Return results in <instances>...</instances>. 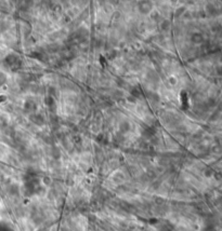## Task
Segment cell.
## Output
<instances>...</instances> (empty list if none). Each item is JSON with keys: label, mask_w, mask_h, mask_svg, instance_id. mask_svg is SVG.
I'll return each mask as SVG.
<instances>
[{"label": "cell", "mask_w": 222, "mask_h": 231, "mask_svg": "<svg viewBox=\"0 0 222 231\" xmlns=\"http://www.w3.org/2000/svg\"><path fill=\"white\" fill-rule=\"evenodd\" d=\"M192 40H193L194 42L199 43V42H202V41L204 40V38H203V36H202L201 34H194L193 37H192Z\"/></svg>", "instance_id": "6da1fadb"}]
</instances>
